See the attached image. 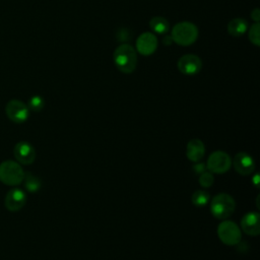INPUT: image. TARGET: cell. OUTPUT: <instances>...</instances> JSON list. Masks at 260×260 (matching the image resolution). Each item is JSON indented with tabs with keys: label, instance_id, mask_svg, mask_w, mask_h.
Listing matches in <instances>:
<instances>
[{
	"label": "cell",
	"instance_id": "cell-9",
	"mask_svg": "<svg viewBox=\"0 0 260 260\" xmlns=\"http://www.w3.org/2000/svg\"><path fill=\"white\" fill-rule=\"evenodd\" d=\"M13 154L16 160L22 165H30L36 158V150L27 141H19L15 144Z\"/></svg>",
	"mask_w": 260,
	"mask_h": 260
},
{
	"label": "cell",
	"instance_id": "cell-20",
	"mask_svg": "<svg viewBox=\"0 0 260 260\" xmlns=\"http://www.w3.org/2000/svg\"><path fill=\"white\" fill-rule=\"evenodd\" d=\"M249 39L252 44L255 46L260 45V25L259 22H255L249 30Z\"/></svg>",
	"mask_w": 260,
	"mask_h": 260
},
{
	"label": "cell",
	"instance_id": "cell-14",
	"mask_svg": "<svg viewBox=\"0 0 260 260\" xmlns=\"http://www.w3.org/2000/svg\"><path fill=\"white\" fill-rule=\"evenodd\" d=\"M205 153V146L204 143L197 138L191 139L186 147V155L189 160L196 162L200 161L201 158L204 156Z\"/></svg>",
	"mask_w": 260,
	"mask_h": 260
},
{
	"label": "cell",
	"instance_id": "cell-12",
	"mask_svg": "<svg viewBox=\"0 0 260 260\" xmlns=\"http://www.w3.org/2000/svg\"><path fill=\"white\" fill-rule=\"evenodd\" d=\"M26 201V194L24 191L18 188L11 189L7 192L4 199V204L6 208L10 211H17L23 207Z\"/></svg>",
	"mask_w": 260,
	"mask_h": 260
},
{
	"label": "cell",
	"instance_id": "cell-15",
	"mask_svg": "<svg viewBox=\"0 0 260 260\" xmlns=\"http://www.w3.org/2000/svg\"><path fill=\"white\" fill-rule=\"evenodd\" d=\"M248 28V22L240 17L232 19L228 24V32L233 37L243 36Z\"/></svg>",
	"mask_w": 260,
	"mask_h": 260
},
{
	"label": "cell",
	"instance_id": "cell-10",
	"mask_svg": "<svg viewBox=\"0 0 260 260\" xmlns=\"http://www.w3.org/2000/svg\"><path fill=\"white\" fill-rule=\"evenodd\" d=\"M236 172L242 176H248L254 172L255 161L253 157L247 152H239L235 155L233 160Z\"/></svg>",
	"mask_w": 260,
	"mask_h": 260
},
{
	"label": "cell",
	"instance_id": "cell-19",
	"mask_svg": "<svg viewBox=\"0 0 260 260\" xmlns=\"http://www.w3.org/2000/svg\"><path fill=\"white\" fill-rule=\"evenodd\" d=\"M45 106V101L41 95H34L29 99L27 107L29 110L34 112H40L43 110Z\"/></svg>",
	"mask_w": 260,
	"mask_h": 260
},
{
	"label": "cell",
	"instance_id": "cell-16",
	"mask_svg": "<svg viewBox=\"0 0 260 260\" xmlns=\"http://www.w3.org/2000/svg\"><path fill=\"white\" fill-rule=\"evenodd\" d=\"M149 26L152 31L158 35H165L170 29L169 21L162 16H154L149 21Z\"/></svg>",
	"mask_w": 260,
	"mask_h": 260
},
{
	"label": "cell",
	"instance_id": "cell-21",
	"mask_svg": "<svg viewBox=\"0 0 260 260\" xmlns=\"http://www.w3.org/2000/svg\"><path fill=\"white\" fill-rule=\"evenodd\" d=\"M214 182V177L211 172L205 171L201 175H199V184L203 188H209L212 186Z\"/></svg>",
	"mask_w": 260,
	"mask_h": 260
},
{
	"label": "cell",
	"instance_id": "cell-23",
	"mask_svg": "<svg viewBox=\"0 0 260 260\" xmlns=\"http://www.w3.org/2000/svg\"><path fill=\"white\" fill-rule=\"evenodd\" d=\"M251 17L255 20V22H258L260 19V11L258 8H255L252 12H251Z\"/></svg>",
	"mask_w": 260,
	"mask_h": 260
},
{
	"label": "cell",
	"instance_id": "cell-24",
	"mask_svg": "<svg viewBox=\"0 0 260 260\" xmlns=\"http://www.w3.org/2000/svg\"><path fill=\"white\" fill-rule=\"evenodd\" d=\"M252 182H253V184H254L256 187H259L260 181H259V175H258V174H255V175H254V177L252 178Z\"/></svg>",
	"mask_w": 260,
	"mask_h": 260
},
{
	"label": "cell",
	"instance_id": "cell-1",
	"mask_svg": "<svg viewBox=\"0 0 260 260\" xmlns=\"http://www.w3.org/2000/svg\"><path fill=\"white\" fill-rule=\"evenodd\" d=\"M113 60L116 67L123 73H132L137 65V54L135 49L128 44L120 45L114 52Z\"/></svg>",
	"mask_w": 260,
	"mask_h": 260
},
{
	"label": "cell",
	"instance_id": "cell-7",
	"mask_svg": "<svg viewBox=\"0 0 260 260\" xmlns=\"http://www.w3.org/2000/svg\"><path fill=\"white\" fill-rule=\"evenodd\" d=\"M5 112L9 120L14 123H23L29 116L28 107L18 100H11L5 107Z\"/></svg>",
	"mask_w": 260,
	"mask_h": 260
},
{
	"label": "cell",
	"instance_id": "cell-22",
	"mask_svg": "<svg viewBox=\"0 0 260 260\" xmlns=\"http://www.w3.org/2000/svg\"><path fill=\"white\" fill-rule=\"evenodd\" d=\"M192 169H193V172L197 175H201L202 173H204L207 170L206 165L204 162H201V161H196Z\"/></svg>",
	"mask_w": 260,
	"mask_h": 260
},
{
	"label": "cell",
	"instance_id": "cell-25",
	"mask_svg": "<svg viewBox=\"0 0 260 260\" xmlns=\"http://www.w3.org/2000/svg\"><path fill=\"white\" fill-rule=\"evenodd\" d=\"M172 41H173V40H172V37H171V36H166V37L164 38V42H162V43L168 46V45H171V44H172Z\"/></svg>",
	"mask_w": 260,
	"mask_h": 260
},
{
	"label": "cell",
	"instance_id": "cell-8",
	"mask_svg": "<svg viewBox=\"0 0 260 260\" xmlns=\"http://www.w3.org/2000/svg\"><path fill=\"white\" fill-rule=\"evenodd\" d=\"M178 69L185 75L197 74L202 68V62L197 55L186 54L178 60Z\"/></svg>",
	"mask_w": 260,
	"mask_h": 260
},
{
	"label": "cell",
	"instance_id": "cell-2",
	"mask_svg": "<svg viewBox=\"0 0 260 260\" xmlns=\"http://www.w3.org/2000/svg\"><path fill=\"white\" fill-rule=\"evenodd\" d=\"M171 37L176 44L181 46H189L197 40L198 28L190 21H182L173 26Z\"/></svg>",
	"mask_w": 260,
	"mask_h": 260
},
{
	"label": "cell",
	"instance_id": "cell-13",
	"mask_svg": "<svg viewBox=\"0 0 260 260\" xmlns=\"http://www.w3.org/2000/svg\"><path fill=\"white\" fill-rule=\"evenodd\" d=\"M243 232L249 236H258L260 234V216L258 212L251 211L246 213L241 219Z\"/></svg>",
	"mask_w": 260,
	"mask_h": 260
},
{
	"label": "cell",
	"instance_id": "cell-18",
	"mask_svg": "<svg viewBox=\"0 0 260 260\" xmlns=\"http://www.w3.org/2000/svg\"><path fill=\"white\" fill-rule=\"evenodd\" d=\"M210 199L209 193L205 190H196L193 192L191 196V201L194 206L203 207L205 206Z\"/></svg>",
	"mask_w": 260,
	"mask_h": 260
},
{
	"label": "cell",
	"instance_id": "cell-17",
	"mask_svg": "<svg viewBox=\"0 0 260 260\" xmlns=\"http://www.w3.org/2000/svg\"><path fill=\"white\" fill-rule=\"evenodd\" d=\"M23 182H24V187L25 189L30 192V193H35L38 192L42 186L41 180L35 176L34 174H31L30 172H26L24 173V177H23Z\"/></svg>",
	"mask_w": 260,
	"mask_h": 260
},
{
	"label": "cell",
	"instance_id": "cell-6",
	"mask_svg": "<svg viewBox=\"0 0 260 260\" xmlns=\"http://www.w3.org/2000/svg\"><path fill=\"white\" fill-rule=\"evenodd\" d=\"M231 166H232L231 156L222 150L213 151L209 155L206 162V169L212 174H224L230 170Z\"/></svg>",
	"mask_w": 260,
	"mask_h": 260
},
{
	"label": "cell",
	"instance_id": "cell-4",
	"mask_svg": "<svg viewBox=\"0 0 260 260\" xmlns=\"http://www.w3.org/2000/svg\"><path fill=\"white\" fill-rule=\"evenodd\" d=\"M24 172L17 161L8 159L0 164V181L9 186L19 185L23 181Z\"/></svg>",
	"mask_w": 260,
	"mask_h": 260
},
{
	"label": "cell",
	"instance_id": "cell-3",
	"mask_svg": "<svg viewBox=\"0 0 260 260\" xmlns=\"http://www.w3.org/2000/svg\"><path fill=\"white\" fill-rule=\"evenodd\" d=\"M236 209V202L234 198L226 193H219L215 195L210 203V212L215 218L226 219Z\"/></svg>",
	"mask_w": 260,
	"mask_h": 260
},
{
	"label": "cell",
	"instance_id": "cell-11",
	"mask_svg": "<svg viewBox=\"0 0 260 260\" xmlns=\"http://www.w3.org/2000/svg\"><path fill=\"white\" fill-rule=\"evenodd\" d=\"M157 48V39L152 32H142L136 41V50L144 56L151 55Z\"/></svg>",
	"mask_w": 260,
	"mask_h": 260
},
{
	"label": "cell",
	"instance_id": "cell-5",
	"mask_svg": "<svg viewBox=\"0 0 260 260\" xmlns=\"http://www.w3.org/2000/svg\"><path fill=\"white\" fill-rule=\"evenodd\" d=\"M217 236L219 240L228 246H235L241 242L242 233L240 228L232 220H225L218 224Z\"/></svg>",
	"mask_w": 260,
	"mask_h": 260
}]
</instances>
